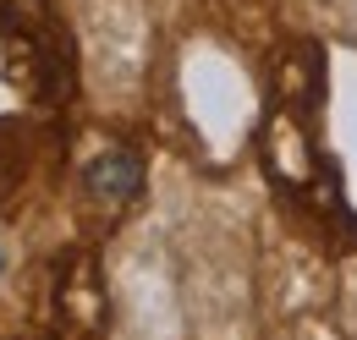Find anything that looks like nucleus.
I'll use <instances>...</instances> for the list:
<instances>
[{"label": "nucleus", "mask_w": 357, "mask_h": 340, "mask_svg": "<svg viewBox=\"0 0 357 340\" xmlns=\"http://www.w3.org/2000/svg\"><path fill=\"white\" fill-rule=\"evenodd\" d=\"M137 187H143V165H137L132 154H121V148L99 154V160L89 165V198L121 203V198H132Z\"/></svg>", "instance_id": "3"}, {"label": "nucleus", "mask_w": 357, "mask_h": 340, "mask_svg": "<svg viewBox=\"0 0 357 340\" xmlns=\"http://www.w3.org/2000/svg\"><path fill=\"white\" fill-rule=\"evenodd\" d=\"M0 22H6L11 83H22L33 99H61L72 88V49H66V28H61L55 6L50 0H0Z\"/></svg>", "instance_id": "1"}, {"label": "nucleus", "mask_w": 357, "mask_h": 340, "mask_svg": "<svg viewBox=\"0 0 357 340\" xmlns=\"http://www.w3.org/2000/svg\"><path fill=\"white\" fill-rule=\"evenodd\" d=\"M33 160H39V132L28 127V121H17V116H6L0 121V209L17 203Z\"/></svg>", "instance_id": "2"}]
</instances>
